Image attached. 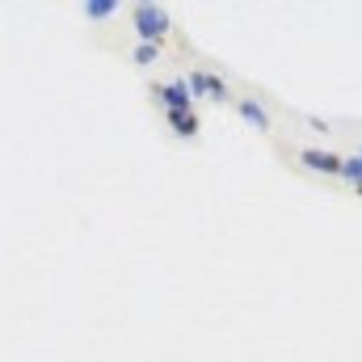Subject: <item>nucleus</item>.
<instances>
[{"label":"nucleus","instance_id":"1","mask_svg":"<svg viewBox=\"0 0 362 362\" xmlns=\"http://www.w3.org/2000/svg\"><path fill=\"white\" fill-rule=\"evenodd\" d=\"M131 21H135V30H139L144 42H156L160 47V38L169 34V13L160 4H135L131 8Z\"/></svg>","mask_w":362,"mask_h":362},{"label":"nucleus","instance_id":"2","mask_svg":"<svg viewBox=\"0 0 362 362\" xmlns=\"http://www.w3.org/2000/svg\"><path fill=\"white\" fill-rule=\"evenodd\" d=\"M185 89H189V97L228 101V85H223V76H215V72H189V76H185Z\"/></svg>","mask_w":362,"mask_h":362},{"label":"nucleus","instance_id":"3","mask_svg":"<svg viewBox=\"0 0 362 362\" xmlns=\"http://www.w3.org/2000/svg\"><path fill=\"white\" fill-rule=\"evenodd\" d=\"M299 165L303 169H312V173H325V177H341V156L337 152H325V148H303L299 152Z\"/></svg>","mask_w":362,"mask_h":362},{"label":"nucleus","instance_id":"4","mask_svg":"<svg viewBox=\"0 0 362 362\" xmlns=\"http://www.w3.org/2000/svg\"><path fill=\"white\" fill-rule=\"evenodd\" d=\"M152 93H156V101L165 110H189V89L181 81H165V85H156Z\"/></svg>","mask_w":362,"mask_h":362},{"label":"nucleus","instance_id":"5","mask_svg":"<svg viewBox=\"0 0 362 362\" xmlns=\"http://www.w3.org/2000/svg\"><path fill=\"white\" fill-rule=\"evenodd\" d=\"M165 118H169V127H173V135H181V139H194L198 135V114H194V105L189 110H165Z\"/></svg>","mask_w":362,"mask_h":362},{"label":"nucleus","instance_id":"6","mask_svg":"<svg viewBox=\"0 0 362 362\" xmlns=\"http://www.w3.org/2000/svg\"><path fill=\"white\" fill-rule=\"evenodd\" d=\"M236 110H240V118H245L249 127H257V131H270V114H266V105H262V101H253V97H240V101H236Z\"/></svg>","mask_w":362,"mask_h":362},{"label":"nucleus","instance_id":"7","mask_svg":"<svg viewBox=\"0 0 362 362\" xmlns=\"http://www.w3.org/2000/svg\"><path fill=\"white\" fill-rule=\"evenodd\" d=\"M114 13H118V0H85L81 4V17H89V21H105Z\"/></svg>","mask_w":362,"mask_h":362},{"label":"nucleus","instance_id":"8","mask_svg":"<svg viewBox=\"0 0 362 362\" xmlns=\"http://www.w3.org/2000/svg\"><path fill=\"white\" fill-rule=\"evenodd\" d=\"M341 177H346V185H354V189L362 194V156H358V152L341 160Z\"/></svg>","mask_w":362,"mask_h":362},{"label":"nucleus","instance_id":"9","mask_svg":"<svg viewBox=\"0 0 362 362\" xmlns=\"http://www.w3.org/2000/svg\"><path fill=\"white\" fill-rule=\"evenodd\" d=\"M156 55H160V47H156V42H139V47H135V55H131V59H135V64H152V59H156Z\"/></svg>","mask_w":362,"mask_h":362},{"label":"nucleus","instance_id":"10","mask_svg":"<svg viewBox=\"0 0 362 362\" xmlns=\"http://www.w3.org/2000/svg\"><path fill=\"white\" fill-rule=\"evenodd\" d=\"M358 156H362V152H358Z\"/></svg>","mask_w":362,"mask_h":362}]
</instances>
